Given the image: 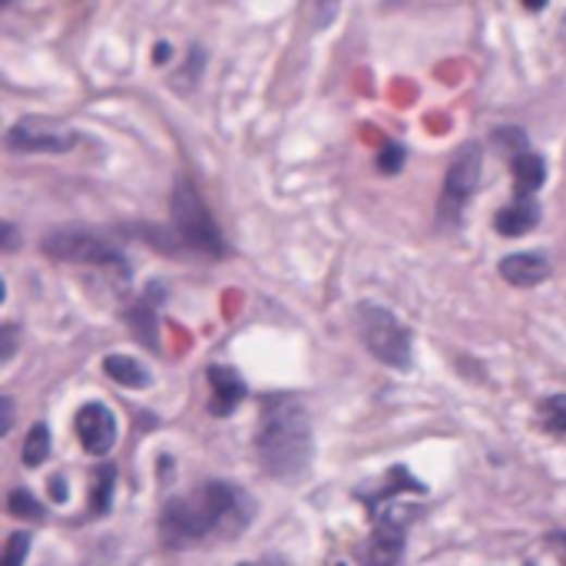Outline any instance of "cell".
<instances>
[{"instance_id":"d4e9b609","label":"cell","mask_w":566,"mask_h":566,"mask_svg":"<svg viewBox=\"0 0 566 566\" xmlns=\"http://www.w3.org/2000/svg\"><path fill=\"white\" fill-rule=\"evenodd\" d=\"M50 491L57 494V501H63V497H66V483H63V477H57V483H50Z\"/></svg>"},{"instance_id":"3957f363","label":"cell","mask_w":566,"mask_h":566,"mask_svg":"<svg viewBox=\"0 0 566 566\" xmlns=\"http://www.w3.org/2000/svg\"><path fill=\"white\" fill-rule=\"evenodd\" d=\"M355 321H358V335H361L365 348L378 361H384L391 368L411 365V332L401 325L394 311H387L384 305H374V302H361L355 308Z\"/></svg>"},{"instance_id":"44dd1931","label":"cell","mask_w":566,"mask_h":566,"mask_svg":"<svg viewBox=\"0 0 566 566\" xmlns=\"http://www.w3.org/2000/svg\"><path fill=\"white\" fill-rule=\"evenodd\" d=\"M401 167H404V149L394 146V143H387V146L381 149V156H378V170H381V173H397Z\"/></svg>"},{"instance_id":"277c9868","label":"cell","mask_w":566,"mask_h":566,"mask_svg":"<svg viewBox=\"0 0 566 566\" xmlns=\"http://www.w3.org/2000/svg\"><path fill=\"white\" fill-rule=\"evenodd\" d=\"M173 222L180 232V242L202 256H222L225 253V242L222 232L209 212V206L202 202V196L196 193V186L189 180H180L173 189Z\"/></svg>"},{"instance_id":"603a6c76","label":"cell","mask_w":566,"mask_h":566,"mask_svg":"<svg viewBox=\"0 0 566 566\" xmlns=\"http://www.w3.org/2000/svg\"><path fill=\"white\" fill-rule=\"evenodd\" d=\"M0 408H4V418H0V431H11V424H14V401L4 394V397H0Z\"/></svg>"},{"instance_id":"7c38bea8","label":"cell","mask_w":566,"mask_h":566,"mask_svg":"<svg viewBox=\"0 0 566 566\" xmlns=\"http://www.w3.org/2000/svg\"><path fill=\"white\" fill-rule=\"evenodd\" d=\"M510 170H514V186H517V199H530L543 180H546V167H543V159L537 152H517L510 159Z\"/></svg>"},{"instance_id":"5bb4252c","label":"cell","mask_w":566,"mask_h":566,"mask_svg":"<svg viewBox=\"0 0 566 566\" xmlns=\"http://www.w3.org/2000/svg\"><path fill=\"white\" fill-rule=\"evenodd\" d=\"M103 371L116 384H123V387H146L152 381L149 371H146V365L136 361V358H130V355H110V358H103Z\"/></svg>"},{"instance_id":"7a4b0ae2","label":"cell","mask_w":566,"mask_h":566,"mask_svg":"<svg viewBox=\"0 0 566 566\" xmlns=\"http://www.w3.org/2000/svg\"><path fill=\"white\" fill-rule=\"evenodd\" d=\"M262 467L275 480H298L311 464V418L295 394H272L262 404L256 434Z\"/></svg>"},{"instance_id":"9c48e42d","label":"cell","mask_w":566,"mask_h":566,"mask_svg":"<svg viewBox=\"0 0 566 566\" xmlns=\"http://www.w3.org/2000/svg\"><path fill=\"white\" fill-rule=\"evenodd\" d=\"M401 553H404V527L394 520H381L365 546L361 563L365 566H397Z\"/></svg>"},{"instance_id":"7402d4cb","label":"cell","mask_w":566,"mask_h":566,"mask_svg":"<svg viewBox=\"0 0 566 566\" xmlns=\"http://www.w3.org/2000/svg\"><path fill=\"white\" fill-rule=\"evenodd\" d=\"M0 342H4V352H0V358H4V361H11V355H14V342H17V332L11 329V325H4V332H0Z\"/></svg>"},{"instance_id":"ba28073f","label":"cell","mask_w":566,"mask_h":566,"mask_svg":"<svg viewBox=\"0 0 566 566\" xmlns=\"http://www.w3.org/2000/svg\"><path fill=\"white\" fill-rule=\"evenodd\" d=\"M76 438L84 444V451H90L94 457H103L113 451L116 444V418L107 404H84L76 415Z\"/></svg>"},{"instance_id":"ac0fdd59","label":"cell","mask_w":566,"mask_h":566,"mask_svg":"<svg viewBox=\"0 0 566 566\" xmlns=\"http://www.w3.org/2000/svg\"><path fill=\"white\" fill-rule=\"evenodd\" d=\"M130 329H133L139 339H143V345H146V348H152V352L159 348L156 332H152V329H156V318H152V311H149V308H133V311H130Z\"/></svg>"},{"instance_id":"6da1fadb","label":"cell","mask_w":566,"mask_h":566,"mask_svg":"<svg viewBox=\"0 0 566 566\" xmlns=\"http://www.w3.org/2000/svg\"><path fill=\"white\" fill-rule=\"evenodd\" d=\"M249 497L222 480H209L186 497H173L159 514V533L167 546H193L212 537H235L249 527Z\"/></svg>"},{"instance_id":"d6986e66","label":"cell","mask_w":566,"mask_h":566,"mask_svg":"<svg viewBox=\"0 0 566 566\" xmlns=\"http://www.w3.org/2000/svg\"><path fill=\"white\" fill-rule=\"evenodd\" d=\"M8 507H11V514L21 517V520H44V507H40L37 497L27 494V491H11Z\"/></svg>"},{"instance_id":"cb8c5ba5","label":"cell","mask_w":566,"mask_h":566,"mask_svg":"<svg viewBox=\"0 0 566 566\" xmlns=\"http://www.w3.org/2000/svg\"><path fill=\"white\" fill-rule=\"evenodd\" d=\"M14 246H17V232H14V225L8 222V225H4V249L11 253Z\"/></svg>"},{"instance_id":"30bf717a","label":"cell","mask_w":566,"mask_h":566,"mask_svg":"<svg viewBox=\"0 0 566 566\" xmlns=\"http://www.w3.org/2000/svg\"><path fill=\"white\" fill-rule=\"evenodd\" d=\"M209 387H212V401H209V411L225 418L238 408V401L246 397V381H242L232 368L212 365L209 368Z\"/></svg>"},{"instance_id":"8992f818","label":"cell","mask_w":566,"mask_h":566,"mask_svg":"<svg viewBox=\"0 0 566 566\" xmlns=\"http://www.w3.org/2000/svg\"><path fill=\"white\" fill-rule=\"evenodd\" d=\"M76 133L53 116H24L8 133V149L14 152H70L76 146Z\"/></svg>"},{"instance_id":"5b68a950","label":"cell","mask_w":566,"mask_h":566,"mask_svg":"<svg viewBox=\"0 0 566 566\" xmlns=\"http://www.w3.org/2000/svg\"><path fill=\"white\" fill-rule=\"evenodd\" d=\"M44 253L60 259V262H79V266H100V269H113L120 275H126V262L123 256L110 246L107 238L94 235V232H79V229H60L50 232L44 238Z\"/></svg>"},{"instance_id":"e0dca14e","label":"cell","mask_w":566,"mask_h":566,"mask_svg":"<svg viewBox=\"0 0 566 566\" xmlns=\"http://www.w3.org/2000/svg\"><path fill=\"white\" fill-rule=\"evenodd\" d=\"M540 424L553 434H566V394H550L540 404Z\"/></svg>"},{"instance_id":"2e32d148","label":"cell","mask_w":566,"mask_h":566,"mask_svg":"<svg viewBox=\"0 0 566 566\" xmlns=\"http://www.w3.org/2000/svg\"><path fill=\"white\" fill-rule=\"evenodd\" d=\"M21 457H24L27 467H40V464L50 457V431H47V424H34V428H30Z\"/></svg>"},{"instance_id":"52a82bcc","label":"cell","mask_w":566,"mask_h":566,"mask_svg":"<svg viewBox=\"0 0 566 566\" xmlns=\"http://www.w3.org/2000/svg\"><path fill=\"white\" fill-rule=\"evenodd\" d=\"M477 183H480V149L470 143V146H464V149L454 156V163L447 167L444 196H441L444 216H457L460 206L477 193Z\"/></svg>"},{"instance_id":"9a60e30c","label":"cell","mask_w":566,"mask_h":566,"mask_svg":"<svg viewBox=\"0 0 566 566\" xmlns=\"http://www.w3.org/2000/svg\"><path fill=\"white\" fill-rule=\"evenodd\" d=\"M113 483H116V470L107 464L94 473V494H90V510L94 514H107L110 501H113Z\"/></svg>"},{"instance_id":"4fadbf2b","label":"cell","mask_w":566,"mask_h":566,"mask_svg":"<svg viewBox=\"0 0 566 566\" xmlns=\"http://www.w3.org/2000/svg\"><path fill=\"white\" fill-rule=\"evenodd\" d=\"M540 222V206L533 199H517L510 206H504L497 216H494V229L501 235H524L530 232L533 225Z\"/></svg>"},{"instance_id":"8fae6325","label":"cell","mask_w":566,"mask_h":566,"mask_svg":"<svg viewBox=\"0 0 566 566\" xmlns=\"http://www.w3.org/2000/svg\"><path fill=\"white\" fill-rule=\"evenodd\" d=\"M501 275L517 288H533L550 275V262L540 253H514L501 259Z\"/></svg>"},{"instance_id":"ffe728a7","label":"cell","mask_w":566,"mask_h":566,"mask_svg":"<svg viewBox=\"0 0 566 566\" xmlns=\"http://www.w3.org/2000/svg\"><path fill=\"white\" fill-rule=\"evenodd\" d=\"M27 550H30V533H27V530H17V533H11V537H8V550H4V556H8V566H24V559H27Z\"/></svg>"}]
</instances>
